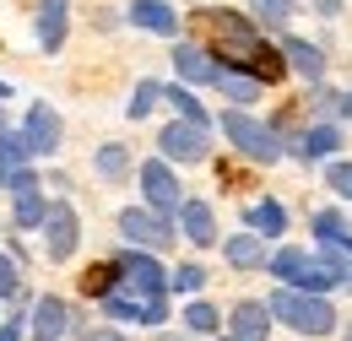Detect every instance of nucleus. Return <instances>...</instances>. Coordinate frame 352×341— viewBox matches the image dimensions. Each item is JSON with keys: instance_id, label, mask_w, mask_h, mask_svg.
<instances>
[{"instance_id": "obj_1", "label": "nucleus", "mask_w": 352, "mask_h": 341, "mask_svg": "<svg viewBox=\"0 0 352 341\" xmlns=\"http://www.w3.org/2000/svg\"><path fill=\"white\" fill-rule=\"evenodd\" d=\"M271 320L276 325H287L293 336H309V341H320V336H336V303L325 298V293H304V287H276L271 293Z\"/></svg>"}, {"instance_id": "obj_2", "label": "nucleus", "mask_w": 352, "mask_h": 341, "mask_svg": "<svg viewBox=\"0 0 352 341\" xmlns=\"http://www.w3.org/2000/svg\"><path fill=\"white\" fill-rule=\"evenodd\" d=\"M217 130L228 135V146H233L239 157H250V163H282V157H287V141L265 125V120H255L250 109H228L217 120Z\"/></svg>"}, {"instance_id": "obj_3", "label": "nucleus", "mask_w": 352, "mask_h": 341, "mask_svg": "<svg viewBox=\"0 0 352 341\" xmlns=\"http://www.w3.org/2000/svg\"><path fill=\"white\" fill-rule=\"evenodd\" d=\"M265 276H276L282 287H304V293H331V287H342L336 265L325 255H314V250H276V255L265 260Z\"/></svg>"}, {"instance_id": "obj_4", "label": "nucleus", "mask_w": 352, "mask_h": 341, "mask_svg": "<svg viewBox=\"0 0 352 341\" xmlns=\"http://www.w3.org/2000/svg\"><path fill=\"white\" fill-rule=\"evenodd\" d=\"M120 239L125 244H135V250H152V255H163V250H174V239H179V222L168 212H157V206H125L120 212Z\"/></svg>"}, {"instance_id": "obj_5", "label": "nucleus", "mask_w": 352, "mask_h": 341, "mask_svg": "<svg viewBox=\"0 0 352 341\" xmlns=\"http://www.w3.org/2000/svg\"><path fill=\"white\" fill-rule=\"evenodd\" d=\"M114 265H120V287H125V293H141V298H168V271H163V260L152 255V250L125 244V250L114 255Z\"/></svg>"}, {"instance_id": "obj_6", "label": "nucleus", "mask_w": 352, "mask_h": 341, "mask_svg": "<svg viewBox=\"0 0 352 341\" xmlns=\"http://www.w3.org/2000/svg\"><path fill=\"white\" fill-rule=\"evenodd\" d=\"M135 184H141V201L157 206V212L174 217L179 206H184V184H179V173H174L168 157H146V163L135 168Z\"/></svg>"}, {"instance_id": "obj_7", "label": "nucleus", "mask_w": 352, "mask_h": 341, "mask_svg": "<svg viewBox=\"0 0 352 341\" xmlns=\"http://www.w3.org/2000/svg\"><path fill=\"white\" fill-rule=\"evenodd\" d=\"M157 157H168V163H206V157H212V125H195V120L163 125Z\"/></svg>"}, {"instance_id": "obj_8", "label": "nucleus", "mask_w": 352, "mask_h": 341, "mask_svg": "<svg viewBox=\"0 0 352 341\" xmlns=\"http://www.w3.org/2000/svg\"><path fill=\"white\" fill-rule=\"evenodd\" d=\"M98 309L114 325H163L168 320V298H141V293H125V287H109L98 298Z\"/></svg>"}, {"instance_id": "obj_9", "label": "nucleus", "mask_w": 352, "mask_h": 341, "mask_svg": "<svg viewBox=\"0 0 352 341\" xmlns=\"http://www.w3.org/2000/svg\"><path fill=\"white\" fill-rule=\"evenodd\" d=\"M44 255L60 265V260H71L76 250H82V217H76V206L71 201H49V217H44Z\"/></svg>"}, {"instance_id": "obj_10", "label": "nucleus", "mask_w": 352, "mask_h": 341, "mask_svg": "<svg viewBox=\"0 0 352 341\" xmlns=\"http://www.w3.org/2000/svg\"><path fill=\"white\" fill-rule=\"evenodd\" d=\"M22 135H28L33 157H54V152H60V135H65L60 114H54V103L33 98V103H28V120H22Z\"/></svg>"}, {"instance_id": "obj_11", "label": "nucleus", "mask_w": 352, "mask_h": 341, "mask_svg": "<svg viewBox=\"0 0 352 341\" xmlns=\"http://www.w3.org/2000/svg\"><path fill=\"white\" fill-rule=\"evenodd\" d=\"M71 336V303L60 293H44L33 298V314H28V341H65Z\"/></svg>"}, {"instance_id": "obj_12", "label": "nucleus", "mask_w": 352, "mask_h": 341, "mask_svg": "<svg viewBox=\"0 0 352 341\" xmlns=\"http://www.w3.org/2000/svg\"><path fill=\"white\" fill-rule=\"evenodd\" d=\"M222 325H228V336H233V341H265L276 320H271V303H261V298H239L233 309H228V320H222Z\"/></svg>"}, {"instance_id": "obj_13", "label": "nucleus", "mask_w": 352, "mask_h": 341, "mask_svg": "<svg viewBox=\"0 0 352 341\" xmlns=\"http://www.w3.org/2000/svg\"><path fill=\"white\" fill-rule=\"evenodd\" d=\"M174 222H179V239H190L195 250L222 244V239H217V212H212L206 201H190V195H184V206L174 212Z\"/></svg>"}, {"instance_id": "obj_14", "label": "nucleus", "mask_w": 352, "mask_h": 341, "mask_svg": "<svg viewBox=\"0 0 352 341\" xmlns=\"http://www.w3.org/2000/svg\"><path fill=\"white\" fill-rule=\"evenodd\" d=\"M125 22L141 28V33H157V38H179V11L168 0H131V11H125Z\"/></svg>"}, {"instance_id": "obj_15", "label": "nucleus", "mask_w": 352, "mask_h": 341, "mask_svg": "<svg viewBox=\"0 0 352 341\" xmlns=\"http://www.w3.org/2000/svg\"><path fill=\"white\" fill-rule=\"evenodd\" d=\"M174 71H179V82H184V87H212L217 60H212L206 43H174Z\"/></svg>"}, {"instance_id": "obj_16", "label": "nucleus", "mask_w": 352, "mask_h": 341, "mask_svg": "<svg viewBox=\"0 0 352 341\" xmlns=\"http://www.w3.org/2000/svg\"><path fill=\"white\" fill-rule=\"evenodd\" d=\"M293 152H298V157H309V163H320V157L331 163V157L342 152V120H320V125H309L304 135L293 141Z\"/></svg>"}, {"instance_id": "obj_17", "label": "nucleus", "mask_w": 352, "mask_h": 341, "mask_svg": "<svg viewBox=\"0 0 352 341\" xmlns=\"http://www.w3.org/2000/svg\"><path fill=\"white\" fill-rule=\"evenodd\" d=\"M222 260L233 265V271H265V260H271V250H265L261 233H233V239H222Z\"/></svg>"}, {"instance_id": "obj_18", "label": "nucleus", "mask_w": 352, "mask_h": 341, "mask_svg": "<svg viewBox=\"0 0 352 341\" xmlns=\"http://www.w3.org/2000/svg\"><path fill=\"white\" fill-rule=\"evenodd\" d=\"M65 33H71V0H44V6H38V49H44V54H60V49H65Z\"/></svg>"}, {"instance_id": "obj_19", "label": "nucleus", "mask_w": 352, "mask_h": 341, "mask_svg": "<svg viewBox=\"0 0 352 341\" xmlns=\"http://www.w3.org/2000/svg\"><path fill=\"white\" fill-rule=\"evenodd\" d=\"M212 87H217V92L228 98V103H233V109H250V103H255V98L265 92L261 76H250V71H239V65H217Z\"/></svg>"}, {"instance_id": "obj_20", "label": "nucleus", "mask_w": 352, "mask_h": 341, "mask_svg": "<svg viewBox=\"0 0 352 341\" xmlns=\"http://www.w3.org/2000/svg\"><path fill=\"white\" fill-rule=\"evenodd\" d=\"M282 54H287V71H298L304 82H325V49L320 43H309V38H282Z\"/></svg>"}, {"instance_id": "obj_21", "label": "nucleus", "mask_w": 352, "mask_h": 341, "mask_svg": "<svg viewBox=\"0 0 352 341\" xmlns=\"http://www.w3.org/2000/svg\"><path fill=\"white\" fill-rule=\"evenodd\" d=\"M244 228L261 233V239H282V233H287V206L271 201V195H265V201H250V206H244Z\"/></svg>"}, {"instance_id": "obj_22", "label": "nucleus", "mask_w": 352, "mask_h": 341, "mask_svg": "<svg viewBox=\"0 0 352 341\" xmlns=\"http://www.w3.org/2000/svg\"><path fill=\"white\" fill-rule=\"evenodd\" d=\"M44 217H49L44 184H38V190H16V195H11V228H16V233H38V228H44Z\"/></svg>"}, {"instance_id": "obj_23", "label": "nucleus", "mask_w": 352, "mask_h": 341, "mask_svg": "<svg viewBox=\"0 0 352 341\" xmlns=\"http://www.w3.org/2000/svg\"><path fill=\"white\" fill-rule=\"evenodd\" d=\"M92 168L103 184H125L131 179V152H125V141H103L98 152H92Z\"/></svg>"}, {"instance_id": "obj_24", "label": "nucleus", "mask_w": 352, "mask_h": 341, "mask_svg": "<svg viewBox=\"0 0 352 341\" xmlns=\"http://www.w3.org/2000/svg\"><path fill=\"white\" fill-rule=\"evenodd\" d=\"M179 320H184V331H195V336H217L228 314H222V309H217L212 298H201V293H195V298L179 309Z\"/></svg>"}, {"instance_id": "obj_25", "label": "nucleus", "mask_w": 352, "mask_h": 341, "mask_svg": "<svg viewBox=\"0 0 352 341\" xmlns=\"http://www.w3.org/2000/svg\"><path fill=\"white\" fill-rule=\"evenodd\" d=\"M163 103H174V114H179V120L212 125V114H206V103L195 98V87H184V82H168V87H163Z\"/></svg>"}, {"instance_id": "obj_26", "label": "nucleus", "mask_w": 352, "mask_h": 341, "mask_svg": "<svg viewBox=\"0 0 352 341\" xmlns=\"http://www.w3.org/2000/svg\"><path fill=\"white\" fill-rule=\"evenodd\" d=\"M309 228H314V244H342V239L352 233V222H347L342 212H331V206L309 217Z\"/></svg>"}, {"instance_id": "obj_27", "label": "nucleus", "mask_w": 352, "mask_h": 341, "mask_svg": "<svg viewBox=\"0 0 352 341\" xmlns=\"http://www.w3.org/2000/svg\"><path fill=\"white\" fill-rule=\"evenodd\" d=\"M201 287H206V265L184 260V265H174V271H168V293H179V298H195Z\"/></svg>"}, {"instance_id": "obj_28", "label": "nucleus", "mask_w": 352, "mask_h": 341, "mask_svg": "<svg viewBox=\"0 0 352 341\" xmlns=\"http://www.w3.org/2000/svg\"><path fill=\"white\" fill-rule=\"evenodd\" d=\"M293 11H298L293 0H250V16H255L261 28H287Z\"/></svg>"}, {"instance_id": "obj_29", "label": "nucleus", "mask_w": 352, "mask_h": 341, "mask_svg": "<svg viewBox=\"0 0 352 341\" xmlns=\"http://www.w3.org/2000/svg\"><path fill=\"white\" fill-rule=\"evenodd\" d=\"M157 103H163V82H152V76H146V82H135L131 109H125V114H131V120H146V114H152Z\"/></svg>"}, {"instance_id": "obj_30", "label": "nucleus", "mask_w": 352, "mask_h": 341, "mask_svg": "<svg viewBox=\"0 0 352 341\" xmlns=\"http://www.w3.org/2000/svg\"><path fill=\"white\" fill-rule=\"evenodd\" d=\"M342 98H347V92H331L325 82H314V92H309V109H314L320 120H342Z\"/></svg>"}, {"instance_id": "obj_31", "label": "nucleus", "mask_w": 352, "mask_h": 341, "mask_svg": "<svg viewBox=\"0 0 352 341\" xmlns=\"http://www.w3.org/2000/svg\"><path fill=\"white\" fill-rule=\"evenodd\" d=\"M325 184H331L342 201H352V157H331V163H325Z\"/></svg>"}, {"instance_id": "obj_32", "label": "nucleus", "mask_w": 352, "mask_h": 341, "mask_svg": "<svg viewBox=\"0 0 352 341\" xmlns=\"http://www.w3.org/2000/svg\"><path fill=\"white\" fill-rule=\"evenodd\" d=\"M22 287V271H16V255H0V298H16Z\"/></svg>"}, {"instance_id": "obj_33", "label": "nucleus", "mask_w": 352, "mask_h": 341, "mask_svg": "<svg viewBox=\"0 0 352 341\" xmlns=\"http://www.w3.org/2000/svg\"><path fill=\"white\" fill-rule=\"evenodd\" d=\"M38 184H44V179H38V168H33V163H22V168L11 173V184H6V190L16 195V190H38Z\"/></svg>"}, {"instance_id": "obj_34", "label": "nucleus", "mask_w": 352, "mask_h": 341, "mask_svg": "<svg viewBox=\"0 0 352 341\" xmlns=\"http://www.w3.org/2000/svg\"><path fill=\"white\" fill-rule=\"evenodd\" d=\"M309 6H314V16H325V22L342 16V0H309Z\"/></svg>"}, {"instance_id": "obj_35", "label": "nucleus", "mask_w": 352, "mask_h": 341, "mask_svg": "<svg viewBox=\"0 0 352 341\" xmlns=\"http://www.w3.org/2000/svg\"><path fill=\"white\" fill-rule=\"evenodd\" d=\"M16 168H22V163H16V157L0 146V184H11V173H16Z\"/></svg>"}, {"instance_id": "obj_36", "label": "nucleus", "mask_w": 352, "mask_h": 341, "mask_svg": "<svg viewBox=\"0 0 352 341\" xmlns=\"http://www.w3.org/2000/svg\"><path fill=\"white\" fill-rule=\"evenodd\" d=\"M92 341H131V336H125L120 325H103V331H92Z\"/></svg>"}, {"instance_id": "obj_37", "label": "nucleus", "mask_w": 352, "mask_h": 341, "mask_svg": "<svg viewBox=\"0 0 352 341\" xmlns=\"http://www.w3.org/2000/svg\"><path fill=\"white\" fill-rule=\"evenodd\" d=\"M163 341H206V336H195V331H168Z\"/></svg>"}, {"instance_id": "obj_38", "label": "nucleus", "mask_w": 352, "mask_h": 341, "mask_svg": "<svg viewBox=\"0 0 352 341\" xmlns=\"http://www.w3.org/2000/svg\"><path fill=\"white\" fill-rule=\"evenodd\" d=\"M6 130H11V120H6V98H0V135H6Z\"/></svg>"}, {"instance_id": "obj_39", "label": "nucleus", "mask_w": 352, "mask_h": 341, "mask_svg": "<svg viewBox=\"0 0 352 341\" xmlns=\"http://www.w3.org/2000/svg\"><path fill=\"white\" fill-rule=\"evenodd\" d=\"M342 120H352V92H347V98H342Z\"/></svg>"}, {"instance_id": "obj_40", "label": "nucleus", "mask_w": 352, "mask_h": 341, "mask_svg": "<svg viewBox=\"0 0 352 341\" xmlns=\"http://www.w3.org/2000/svg\"><path fill=\"white\" fill-rule=\"evenodd\" d=\"M342 250H347V255H352V233H347V239H342Z\"/></svg>"}, {"instance_id": "obj_41", "label": "nucleus", "mask_w": 352, "mask_h": 341, "mask_svg": "<svg viewBox=\"0 0 352 341\" xmlns=\"http://www.w3.org/2000/svg\"><path fill=\"white\" fill-rule=\"evenodd\" d=\"M0 98H11V87H6V82H0Z\"/></svg>"}, {"instance_id": "obj_42", "label": "nucleus", "mask_w": 352, "mask_h": 341, "mask_svg": "<svg viewBox=\"0 0 352 341\" xmlns=\"http://www.w3.org/2000/svg\"><path fill=\"white\" fill-rule=\"evenodd\" d=\"M347 341H352V331H347Z\"/></svg>"}, {"instance_id": "obj_43", "label": "nucleus", "mask_w": 352, "mask_h": 341, "mask_svg": "<svg viewBox=\"0 0 352 341\" xmlns=\"http://www.w3.org/2000/svg\"><path fill=\"white\" fill-rule=\"evenodd\" d=\"M228 341H233V336H228Z\"/></svg>"}]
</instances>
